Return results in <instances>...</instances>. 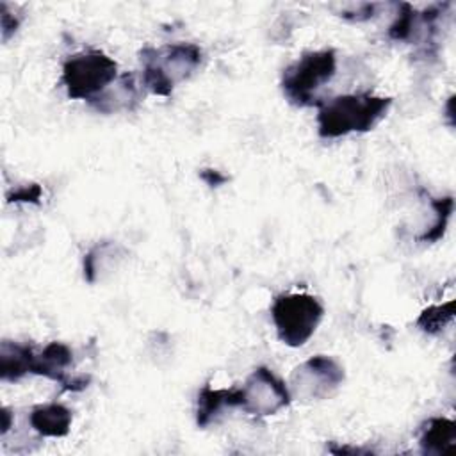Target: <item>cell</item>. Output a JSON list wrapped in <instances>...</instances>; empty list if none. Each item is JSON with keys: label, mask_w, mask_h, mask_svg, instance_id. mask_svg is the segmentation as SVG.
Listing matches in <instances>:
<instances>
[{"label": "cell", "mask_w": 456, "mask_h": 456, "mask_svg": "<svg viewBox=\"0 0 456 456\" xmlns=\"http://www.w3.org/2000/svg\"><path fill=\"white\" fill-rule=\"evenodd\" d=\"M417 25V11L410 4H399V12L388 28V36L394 41H408L413 36Z\"/></svg>", "instance_id": "2e32d148"}, {"label": "cell", "mask_w": 456, "mask_h": 456, "mask_svg": "<svg viewBox=\"0 0 456 456\" xmlns=\"http://www.w3.org/2000/svg\"><path fill=\"white\" fill-rule=\"evenodd\" d=\"M240 408V390L239 388H210L205 385L198 394L196 403V424L200 428H207L210 422L217 420V417L226 408Z\"/></svg>", "instance_id": "9c48e42d"}, {"label": "cell", "mask_w": 456, "mask_h": 456, "mask_svg": "<svg viewBox=\"0 0 456 456\" xmlns=\"http://www.w3.org/2000/svg\"><path fill=\"white\" fill-rule=\"evenodd\" d=\"M335 69L337 53L333 48L306 52L283 69V94L297 107L319 105L322 100L317 96V91L333 78Z\"/></svg>", "instance_id": "3957f363"}, {"label": "cell", "mask_w": 456, "mask_h": 456, "mask_svg": "<svg viewBox=\"0 0 456 456\" xmlns=\"http://www.w3.org/2000/svg\"><path fill=\"white\" fill-rule=\"evenodd\" d=\"M420 451L424 454H447L454 449L456 444V424L445 417H433L426 420L420 428L419 436Z\"/></svg>", "instance_id": "8fae6325"}, {"label": "cell", "mask_w": 456, "mask_h": 456, "mask_svg": "<svg viewBox=\"0 0 456 456\" xmlns=\"http://www.w3.org/2000/svg\"><path fill=\"white\" fill-rule=\"evenodd\" d=\"M116 78V61L100 50H87L66 59L61 84L71 100L93 103Z\"/></svg>", "instance_id": "277c9868"}, {"label": "cell", "mask_w": 456, "mask_h": 456, "mask_svg": "<svg viewBox=\"0 0 456 456\" xmlns=\"http://www.w3.org/2000/svg\"><path fill=\"white\" fill-rule=\"evenodd\" d=\"M322 315L324 306L321 301L305 292L280 294L271 305V317L278 338L290 347L305 346L315 333Z\"/></svg>", "instance_id": "5b68a950"}, {"label": "cell", "mask_w": 456, "mask_h": 456, "mask_svg": "<svg viewBox=\"0 0 456 456\" xmlns=\"http://www.w3.org/2000/svg\"><path fill=\"white\" fill-rule=\"evenodd\" d=\"M34 354V347L28 344L4 340L0 346V379L18 381L30 374Z\"/></svg>", "instance_id": "4fadbf2b"}, {"label": "cell", "mask_w": 456, "mask_h": 456, "mask_svg": "<svg viewBox=\"0 0 456 456\" xmlns=\"http://www.w3.org/2000/svg\"><path fill=\"white\" fill-rule=\"evenodd\" d=\"M431 207L435 210V223L431 224V228L422 233L419 237V240L422 242H433V240H438L445 228H447V221L452 214V207H454V201H452V196H445V198H436L431 201Z\"/></svg>", "instance_id": "9a60e30c"}, {"label": "cell", "mask_w": 456, "mask_h": 456, "mask_svg": "<svg viewBox=\"0 0 456 456\" xmlns=\"http://www.w3.org/2000/svg\"><path fill=\"white\" fill-rule=\"evenodd\" d=\"M454 319V299L444 305H433L420 312L417 326L429 335H438Z\"/></svg>", "instance_id": "5bb4252c"}, {"label": "cell", "mask_w": 456, "mask_h": 456, "mask_svg": "<svg viewBox=\"0 0 456 456\" xmlns=\"http://www.w3.org/2000/svg\"><path fill=\"white\" fill-rule=\"evenodd\" d=\"M16 27H18V20H11V14L7 12V5L2 4V37L4 41L9 39V36L12 32H16Z\"/></svg>", "instance_id": "ac0fdd59"}, {"label": "cell", "mask_w": 456, "mask_h": 456, "mask_svg": "<svg viewBox=\"0 0 456 456\" xmlns=\"http://www.w3.org/2000/svg\"><path fill=\"white\" fill-rule=\"evenodd\" d=\"M139 55L141 82L157 96H169L180 82L196 71L203 59L201 48L192 43L146 46Z\"/></svg>", "instance_id": "7a4b0ae2"}, {"label": "cell", "mask_w": 456, "mask_h": 456, "mask_svg": "<svg viewBox=\"0 0 456 456\" xmlns=\"http://www.w3.org/2000/svg\"><path fill=\"white\" fill-rule=\"evenodd\" d=\"M344 381V369L337 360L317 354L299 363L289 379V392L301 401L330 397Z\"/></svg>", "instance_id": "8992f818"}, {"label": "cell", "mask_w": 456, "mask_h": 456, "mask_svg": "<svg viewBox=\"0 0 456 456\" xmlns=\"http://www.w3.org/2000/svg\"><path fill=\"white\" fill-rule=\"evenodd\" d=\"M239 390L240 408L256 417L274 415L292 401L285 381H281L267 367H256Z\"/></svg>", "instance_id": "52a82bcc"}, {"label": "cell", "mask_w": 456, "mask_h": 456, "mask_svg": "<svg viewBox=\"0 0 456 456\" xmlns=\"http://www.w3.org/2000/svg\"><path fill=\"white\" fill-rule=\"evenodd\" d=\"M390 105L392 98L370 93L335 96L317 105V132L324 139L342 137L351 132H369L385 118Z\"/></svg>", "instance_id": "6da1fadb"}, {"label": "cell", "mask_w": 456, "mask_h": 456, "mask_svg": "<svg viewBox=\"0 0 456 456\" xmlns=\"http://www.w3.org/2000/svg\"><path fill=\"white\" fill-rule=\"evenodd\" d=\"M200 176H201V180H203L207 185H210V187H219V185H223V183L228 180V176L221 175V173L216 171V169H201Z\"/></svg>", "instance_id": "d6986e66"}, {"label": "cell", "mask_w": 456, "mask_h": 456, "mask_svg": "<svg viewBox=\"0 0 456 456\" xmlns=\"http://www.w3.org/2000/svg\"><path fill=\"white\" fill-rule=\"evenodd\" d=\"M41 194H43V189H41V185H37V183L21 185V187H18V189H14L12 192L7 194V201H14V203H20V201H25V203H39Z\"/></svg>", "instance_id": "e0dca14e"}, {"label": "cell", "mask_w": 456, "mask_h": 456, "mask_svg": "<svg viewBox=\"0 0 456 456\" xmlns=\"http://www.w3.org/2000/svg\"><path fill=\"white\" fill-rule=\"evenodd\" d=\"M11 428V411L9 408H2V435H5Z\"/></svg>", "instance_id": "ffe728a7"}, {"label": "cell", "mask_w": 456, "mask_h": 456, "mask_svg": "<svg viewBox=\"0 0 456 456\" xmlns=\"http://www.w3.org/2000/svg\"><path fill=\"white\" fill-rule=\"evenodd\" d=\"M139 102V91L135 87L134 77L125 73L118 77L91 105L100 112L132 110Z\"/></svg>", "instance_id": "7c38bea8"}, {"label": "cell", "mask_w": 456, "mask_h": 456, "mask_svg": "<svg viewBox=\"0 0 456 456\" xmlns=\"http://www.w3.org/2000/svg\"><path fill=\"white\" fill-rule=\"evenodd\" d=\"M71 420H73L71 411L59 403L39 404L30 411V426L41 436H50V438L66 436L69 433Z\"/></svg>", "instance_id": "30bf717a"}, {"label": "cell", "mask_w": 456, "mask_h": 456, "mask_svg": "<svg viewBox=\"0 0 456 456\" xmlns=\"http://www.w3.org/2000/svg\"><path fill=\"white\" fill-rule=\"evenodd\" d=\"M73 363V351L64 342H50L41 353L34 354L30 374H39L57 381L64 390L80 392L89 385V376H69L68 367Z\"/></svg>", "instance_id": "ba28073f"}]
</instances>
